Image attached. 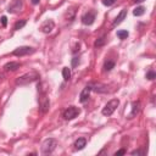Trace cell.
<instances>
[{
  "label": "cell",
  "instance_id": "cell-1",
  "mask_svg": "<svg viewBox=\"0 0 156 156\" xmlns=\"http://www.w3.org/2000/svg\"><path fill=\"white\" fill-rule=\"evenodd\" d=\"M40 78L39 73L35 72V71H30V72H27L24 74H22L21 77H18L16 79V84L17 85H27V84H30L35 80H38Z\"/></svg>",
  "mask_w": 156,
  "mask_h": 156
},
{
  "label": "cell",
  "instance_id": "cell-2",
  "mask_svg": "<svg viewBox=\"0 0 156 156\" xmlns=\"http://www.w3.org/2000/svg\"><path fill=\"white\" fill-rule=\"evenodd\" d=\"M56 146H57V140L54 138H49V139L44 140V143L41 144V154L49 155L56 149Z\"/></svg>",
  "mask_w": 156,
  "mask_h": 156
},
{
  "label": "cell",
  "instance_id": "cell-3",
  "mask_svg": "<svg viewBox=\"0 0 156 156\" xmlns=\"http://www.w3.org/2000/svg\"><path fill=\"white\" fill-rule=\"evenodd\" d=\"M118 105H119V100H118V99H112V100H110V101L105 105V107L102 108L101 113H102L104 116H111V115L116 111V108L118 107Z\"/></svg>",
  "mask_w": 156,
  "mask_h": 156
},
{
  "label": "cell",
  "instance_id": "cell-4",
  "mask_svg": "<svg viewBox=\"0 0 156 156\" xmlns=\"http://www.w3.org/2000/svg\"><path fill=\"white\" fill-rule=\"evenodd\" d=\"M79 113H80V110H79L78 107H76V106H69V107H67V108L63 111L62 116H63V118H65V119L69 121V119L76 118Z\"/></svg>",
  "mask_w": 156,
  "mask_h": 156
},
{
  "label": "cell",
  "instance_id": "cell-5",
  "mask_svg": "<svg viewBox=\"0 0 156 156\" xmlns=\"http://www.w3.org/2000/svg\"><path fill=\"white\" fill-rule=\"evenodd\" d=\"M23 9V1L22 0H12L7 7V12L10 13H17Z\"/></svg>",
  "mask_w": 156,
  "mask_h": 156
},
{
  "label": "cell",
  "instance_id": "cell-6",
  "mask_svg": "<svg viewBox=\"0 0 156 156\" xmlns=\"http://www.w3.org/2000/svg\"><path fill=\"white\" fill-rule=\"evenodd\" d=\"M32 52H34L33 48H30V46H20V48L13 50L12 55H15V56H24V55H29Z\"/></svg>",
  "mask_w": 156,
  "mask_h": 156
},
{
  "label": "cell",
  "instance_id": "cell-7",
  "mask_svg": "<svg viewBox=\"0 0 156 156\" xmlns=\"http://www.w3.org/2000/svg\"><path fill=\"white\" fill-rule=\"evenodd\" d=\"M94 21H95V12L94 11H88L82 16V23L85 26L93 24Z\"/></svg>",
  "mask_w": 156,
  "mask_h": 156
},
{
  "label": "cell",
  "instance_id": "cell-8",
  "mask_svg": "<svg viewBox=\"0 0 156 156\" xmlns=\"http://www.w3.org/2000/svg\"><path fill=\"white\" fill-rule=\"evenodd\" d=\"M54 27H55V22L52 20H46V21L43 22V24L40 27V30L43 33H45V34H49L54 29Z\"/></svg>",
  "mask_w": 156,
  "mask_h": 156
},
{
  "label": "cell",
  "instance_id": "cell-9",
  "mask_svg": "<svg viewBox=\"0 0 156 156\" xmlns=\"http://www.w3.org/2000/svg\"><path fill=\"white\" fill-rule=\"evenodd\" d=\"M39 105H40V112L41 113H46L49 107H50V101H49V98H46V95L44 94L41 98H40V101H39Z\"/></svg>",
  "mask_w": 156,
  "mask_h": 156
},
{
  "label": "cell",
  "instance_id": "cell-10",
  "mask_svg": "<svg viewBox=\"0 0 156 156\" xmlns=\"http://www.w3.org/2000/svg\"><path fill=\"white\" fill-rule=\"evenodd\" d=\"M90 91H91V85L89 84V85H87L82 91H80V95H79V101L83 104V102H85L87 100H88V98H89V95H90Z\"/></svg>",
  "mask_w": 156,
  "mask_h": 156
},
{
  "label": "cell",
  "instance_id": "cell-11",
  "mask_svg": "<svg viewBox=\"0 0 156 156\" xmlns=\"http://www.w3.org/2000/svg\"><path fill=\"white\" fill-rule=\"evenodd\" d=\"M140 106H141V105H140V101H133V102H132V111H130L128 118L135 117V116L139 113V111H140Z\"/></svg>",
  "mask_w": 156,
  "mask_h": 156
},
{
  "label": "cell",
  "instance_id": "cell-12",
  "mask_svg": "<svg viewBox=\"0 0 156 156\" xmlns=\"http://www.w3.org/2000/svg\"><path fill=\"white\" fill-rule=\"evenodd\" d=\"M90 85H91V90H94L96 93H107L108 91L107 85H105V84L98 83V84H90Z\"/></svg>",
  "mask_w": 156,
  "mask_h": 156
},
{
  "label": "cell",
  "instance_id": "cell-13",
  "mask_svg": "<svg viewBox=\"0 0 156 156\" xmlns=\"http://www.w3.org/2000/svg\"><path fill=\"white\" fill-rule=\"evenodd\" d=\"M126 16H127V10L126 9H123V10H121V12L117 15V17L115 18V21H113V23H112V26L115 27V26H117V24H119L124 18H126Z\"/></svg>",
  "mask_w": 156,
  "mask_h": 156
},
{
  "label": "cell",
  "instance_id": "cell-14",
  "mask_svg": "<svg viewBox=\"0 0 156 156\" xmlns=\"http://www.w3.org/2000/svg\"><path fill=\"white\" fill-rule=\"evenodd\" d=\"M21 67V63L20 62H13V61H11V62H7L5 66H4V69L5 71H16V69H18Z\"/></svg>",
  "mask_w": 156,
  "mask_h": 156
},
{
  "label": "cell",
  "instance_id": "cell-15",
  "mask_svg": "<svg viewBox=\"0 0 156 156\" xmlns=\"http://www.w3.org/2000/svg\"><path fill=\"white\" fill-rule=\"evenodd\" d=\"M85 145H87V139L85 138H78L74 141V144H73V146H74L76 150H82V149H84Z\"/></svg>",
  "mask_w": 156,
  "mask_h": 156
},
{
  "label": "cell",
  "instance_id": "cell-16",
  "mask_svg": "<svg viewBox=\"0 0 156 156\" xmlns=\"http://www.w3.org/2000/svg\"><path fill=\"white\" fill-rule=\"evenodd\" d=\"M115 67V61H111V60H108V61H105V63H104V71L105 72H110L112 68Z\"/></svg>",
  "mask_w": 156,
  "mask_h": 156
},
{
  "label": "cell",
  "instance_id": "cell-17",
  "mask_svg": "<svg viewBox=\"0 0 156 156\" xmlns=\"http://www.w3.org/2000/svg\"><path fill=\"white\" fill-rule=\"evenodd\" d=\"M62 77H63V79H65L66 82L69 80V78H71V68L63 67V68H62Z\"/></svg>",
  "mask_w": 156,
  "mask_h": 156
},
{
  "label": "cell",
  "instance_id": "cell-18",
  "mask_svg": "<svg viewBox=\"0 0 156 156\" xmlns=\"http://www.w3.org/2000/svg\"><path fill=\"white\" fill-rule=\"evenodd\" d=\"M145 13V7L144 6H138L136 9H134V11H133V15L134 16H141V15H144Z\"/></svg>",
  "mask_w": 156,
  "mask_h": 156
},
{
  "label": "cell",
  "instance_id": "cell-19",
  "mask_svg": "<svg viewBox=\"0 0 156 156\" xmlns=\"http://www.w3.org/2000/svg\"><path fill=\"white\" fill-rule=\"evenodd\" d=\"M26 23H27V22H26V20L18 21V22H16V23H15V27H13V29H15V30H18V29H21L22 27H24V26H26Z\"/></svg>",
  "mask_w": 156,
  "mask_h": 156
},
{
  "label": "cell",
  "instance_id": "cell-20",
  "mask_svg": "<svg viewBox=\"0 0 156 156\" xmlns=\"http://www.w3.org/2000/svg\"><path fill=\"white\" fill-rule=\"evenodd\" d=\"M128 35H129V33H128L127 30H118V32H117V37H118L119 39H127Z\"/></svg>",
  "mask_w": 156,
  "mask_h": 156
},
{
  "label": "cell",
  "instance_id": "cell-21",
  "mask_svg": "<svg viewBox=\"0 0 156 156\" xmlns=\"http://www.w3.org/2000/svg\"><path fill=\"white\" fill-rule=\"evenodd\" d=\"M146 78H147L149 80H154V79L156 78V73H155V72L151 69V71H149V72L146 73Z\"/></svg>",
  "mask_w": 156,
  "mask_h": 156
},
{
  "label": "cell",
  "instance_id": "cell-22",
  "mask_svg": "<svg viewBox=\"0 0 156 156\" xmlns=\"http://www.w3.org/2000/svg\"><path fill=\"white\" fill-rule=\"evenodd\" d=\"M104 44H105V38H104V37H101V38H99V39L95 41V44H94V45H95V46H102Z\"/></svg>",
  "mask_w": 156,
  "mask_h": 156
},
{
  "label": "cell",
  "instance_id": "cell-23",
  "mask_svg": "<svg viewBox=\"0 0 156 156\" xmlns=\"http://www.w3.org/2000/svg\"><path fill=\"white\" fill-rule=\"evenodd\" d=\"M101 1H102V4H104L105 6H111V5L115 4L116 0H101Z\"/></svg>",
  "mask_w": 156,
  "mask_h": 156
},
{
  "label": "cell",
  "instance_id": "cell-24",
  "mask_svg": "<svg viewBox=\"0 0 156 156\" xmlns=\"http://www.w3.org/2000/svg\"><path fill=\"white\" fill-rule=\"evenodd\" d=\"M0 21H1V26H2V27H6V26H7V17H6V16H2Z\"/></svg>",
  "mask_w": 156,
  "mask_h": 156
},
{
  "label": "cell",
  "instance_id": "cell-25",
  "mask_svg": "<svg viewBox=\"0 0 156 156\" xmlns=\"http://www.w3.org/2000/svg\"><path fill=\"white\" fill-rule=\"evenodd\" d=\"M79 63V57H73L72 58V67H76Z\"/></svg>",
  "mask_w": 156,
  "mask_h": 156
},
{
  "label": "cell",
  "instance_id": "cell-26",
  "mask_svg": "<svg viewBox=\"0 0 156 156\" xmlns=\"http://www.w3.org/2000/svg\"><path fill=\"white\" fill-rule=\"evenodd\" d=\"M144 154H145V152H144V151H141V150H134V151H132V152H130V155H133V156H134V155H141V156H143Z\"/></svg>",
  "mask_w": 156,
  "mask_h": 156
},
{
  "label": "cell",
  "instance_id": "cell-27",
  "mask_svg": "<svg viewBox=\"0 0 156 156\" xmlns=\"http://www.w3.org/2000/svg\"><path fill=\"white\" fill-rule=\"evenodd\" d=\"M126 154V150L124 149H121V150H118V151H116L115 152V156H118V155H124Z\"/></svg>",
  "mask_w": 156,
  "mask_h": 156
},
{
  "label": "cell",
  "instance_id": "cell-28",
  "mask_svg": "<svg viewBox=\"0 0 156 156\" xmlns=\"http://www.w3.org/2000/svg\"><path fill=\"white\" fill-rule=\"evenodd\" d=\"M32 4L33 5H38L39 4V0H32Z\"/></svg>",
  "mask_w": 156,
  "mask_h": 156
},
{
  "label": "cell",
  "instance_id": "cell-29",
  "mask_svg": "<svg viewBox=\"0 0 156 156\" xmlns=\"http://www.w3.org/2000/svg\"><path fill=\"white\" fill-rule=\"evenodd\" d=\"M134 2H143V1H145V0H133Z\"/></svg>",
  "mask_w": 156,
  "mask_h": 156
}]
</instances>
